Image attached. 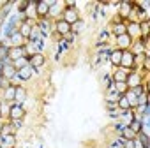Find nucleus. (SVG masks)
I'll use <instances>...</instances> for the list:
<instances>
[{
    "instance_id": "nucleus-1",
    "label": "nucleus",
    "mask_w": 150,
    "mask_h": 148,
    "mask_svg": "<svg viewBox=\"0 0 150 148\" xmlns=\"http://www.w3.org/2000/svg\"><path fill=\"white\" fill-rule=\"evenodd\" d=\"M120 67L122 69H125V70H132L134 67H136V56L129 51V49H125V51H122V60H120Z\"/></svg>"
},
{
    "instance_id": "nucleus-2",
    "label": "nucleus",
    "mask_w": 150,
    "mask_h": 148,
    "mask_svg": "<svg viewBox=\"0 0 150 148\" xmlns=\"http://www.w3.org/2000/svg\"><path fill=\"white\" fill-rule=\"evenodd\" d=\"M28 53H27V48L25 46H21V48H9V55H7V60H11V62H16L18 58H21V56H27Z\"/></svg>"
},
{
    "instance_id": "nucleus-3",
    "label": "nucleus",
    "mask_w": 150,
    "mask_h": 148,
    "mask_svg": "<svg viewBox=\"0 0 150 148\" xmlns=\"http://www.w3.org/2000/svg\"><path fill=\"white\" fill-rule=\"evenodd\" d=\"M129 74H131L129 70H125L122 67H117L115 72H113V76H111V80H113V83H125L127 78H129Z\"/></svg>"
},
{
    "instance_id": "nucleus-4",
    "label": "nucleus",
    "mask_w": 150,
    "mask_h": 148,
    "mask_svg": "<svg viewBox=\"0 0 150 148\" xmlns=\"http://www.w3.org/2000/svg\"><path fill=\"white\" fill-rule=\"evenodd\" d=\"M62 20L64 21H67L69 25H74L78 20H80V16H78V11L76 9H71V7H67V9H64V13H62Z\"/></svg>"
},
{
    "instance_id": "nucleus-5",
    "label": "nucleus",
    "mask_w": 150,
    "mask_h": 148,
    "mask_svg": "<svg viewBox=\"0 0 150 148\" xmlns=\"http://www.w3.org/2000/svg\"><path fill=\"white\" fill-rule=\"evenodd\" d=\"M35 13H37V16L41 20H46L48 14H50V4L46 2V0H44V2H42V0H41V2H35Z\"/></svg>"
},
{
    "instance_id": "nucleus-6",
    "label": "nucleus",
    "mask_w": 150,
    "mask_h": 148,
    "mask_svg": "<svg viewBox=\"0 0 150 148\" xmlns=\"http://www.w3.org/2000/svg\"><path fill=\"white\" fill-rule=\"evenodd\" d=\"M23 116H25V109L21 104H13L9 108V118L11 120H21Z\"/></svg>"
},
{
    "instance_id": "nucleus-7",
    "label": "nucleus",
    "mask_w": 150,
    "mask_h": 148,
    "mask_svg": "<svg viewBox=\"0 0 150 148\" xmlns=\"http://www.w3.org/2000/svg\"><path fill=\"white\" fill-rule=\"evenodd\" d=\"M55 30L60 35H67L71 32V25L67 21H64V20H55Z\"/></svg>"
},
{
    "instance_id": "nucleus-8",
    "label": "nucleus",
    "mask_w": 150,
    "mask_h": 148,
    "mask_svg": "<svg viewBox=\"0 0 150 148\" xmlns=\"http://www.w3.org/2000/svg\"><path fill=\"white\" fill-rule=\"evenodd\" d=\"M117 44H118V49L125 51V49H129V48H131L132 39H131L127 34H124V35H118V37H117Z\"/></svg>"
},
{
    "instance_id": "nucleus-9",
    "label": "nucleus",
    "mask_w": 150,
    "mask_h": 148,
    "mask_svg": "<svg viewBox=\"0 0 150 148\" xmlns=\"http://www.w3.org/2000/svg\"><path fill=\"white\" fill-rule=\"evenodd\" d=\"M16 74H18V70L14 69V65L6 62V65H4V70H2V76H4L6 80H14V78H16Z\"/></svg>"
},
{
    "instance_id": "nucleus-10",
    "label": "nucleus",
    "mask_w": 150,
    "mask_h": 148,
    "mask_svg": "<svg viewBox=\"0 0 150 148\" xmlns=\"http://www.w3.org/2000/svg\"><path fill=\"white\" fill-rule=\"evenodd\" d=\"M44 62H46V58L41 51L30 55V67H41V65H44Z\"/></svg>"
},
{
    "instance_id": "nucleus-11",
    "label": "nucleus",
    "mask_w": 150,
    "mask_h": 148,
    "mask_svg": "<svg viewBox=\"0 0 150 148\" xmlns=\"http://www.w3.org/2000/svg\"><path fill=\"white\" fill-rule=\"evenodd\" d=\"M127 88H134V87H138V85H143V81H141V76L139 74H136V72H131L129 74V78H127Z\"/></svg>"
},
{
    "instance_id": "nucleus-12",
    "label": "nucleus",
    "mask_w": 150,
    "mask_h": 148,
    "mask_svg": "<svg viewBox=\"0 0 150 148\" xmlns=\"http://www.w3.org/2000/svg\"><path fill=\"white\" fill-rule=\"evenodd\" d=\"M32 27H34V21L25 20V21L21 23V27H20V34H21L25 39H28V37H30V32H32Z\"/></svg>"
},
{
    "instance_id": "nucleus-13",
    "label": "nucleus",
    "mask_w": 150,
    "mask_h": 148,
    "mask_svg": "<svg viewBox=\"0 0 150 148\" xmlns=\"http://www.w3.org/2000/svg\"><path fill=\"white\" fill-rule=\"evenodd\" d=\"M127 35L132 39V37H141V32H139V21L136 23H127Z\"/></svg>"
},
{
    "instance_id": "nucleus-14",
    "label": "nucleus",
    "mask_w": 150,
    "mask_h": 148,
    "mask_svg": "<svg viewBox=\"0 0 150 148\" xmlns=\"http://www.w3.org/2000/svg\"><path fill=\"white\" fill-rule=\"evenodd\" d=\"M9 37H11V41H13V46H14V48H21V46H23V41H25V37L20 34V30H18V28H16V30H14V32H13Z\"/></svg>"
},
{
    "instance_id": "nucleus-15",
    "label": "nucleus",
    "mask_w": 150,
    "mask_h": 148,
    "mask_svg": "<svg viewBox=\"0 0 150 148\" xmlns=\"http://www.w3.org/2000/svg\"><path fill=\"white\" fill-rule=\"evenodd\" d=\"M13 65H14V69H16V70H21V69L28 67V65H30V55H27V56H21V58H18L16 62H13Z\"/></svg>"
},
{
    "instance_id": "nucleus-16",
    "label": "nucleus",
    "mask_w": 150,
    "mask_h": 148,
    "mask_svg": "<svg viewBox=\"0 0 150 148\" xmlns=\"http://www.w3.org/2000/svg\"><path fill=\"white\" fill-rule=\"evenodd\" d=\"M16 99V85H9V87H6V90H4V101H14Z\"/></svg>"
},
{
    "instance_id": "nucleus-17",
    "label": "nucleus",
    "mask_w": 150,
    "mask_h": 148,
    "mask_svg": "<svg viewBox=\"0 0 150 148\" xmlns=\"http://www.w3.org/2000/svg\"><path fill=\"white\" fill-rule=\"evenodd\" d=\"M132 13V4H127V2H122L120 4V11H118V14L125 20V18H129V14Z\"/></svg>"
},
{
    "instance_id": "nucleus-18",
    "label": "nucleus",
    "mask_w": 150,
    "mask_h": 148,
    "mask_svg": "<svg viewBox=\"0 0 150 148\" xmlns=\"http://www.w3.org/2000/svg\"><path fill=\"white\" fill-rule=\"evenodd\" d=\"M62 13H64V7H62V4L55 2V4L50 7V14H48V16H53L55 20H58V14H62Z\"/></svg>"
},
{
    "instance_id": "nucleus-19",
    "label": "nucleus",
    "mask_w": 150,
    "mask_h": 148,
    "mask_svg": "<svg viewBox=\"0 0 150 148\" xmlns=\"http://www.w3.org/2000/svg\"><path fill=\"white\" fill-rule=\"evenodd\" d=\"M127 127H129L134 134H139V132H141V129H143V122H141V120H138V118H134Z\"/></svg>"
},
{
    "instance_id": "nucleus-20",
    "label": "nucleus",
    "mask_w": 150,
    "mask_h": 148,
    "mask_svg": "<svg viewBox=\"0 0 150 148\" xmlns=\"http://www.w3.org/2000/svg\"><path fill=\"white\" fill-rule=\"evenodd\" d=\"M113 32H115V35H117V37H118V35L127 34V23H125V21H124V23H115Z\"/></svg>"
},
{
    "instance_id": "nucleus-21",
    "label": "nucleus",
    "mask_w": 150,
    "mask_h": 148,
    "mask_svg": "<svg viewBox=\"0 0 150 148\" xmlns=\"http://www.w3.org/2000/svg\"><path fill=\"white\" fill-rule=\"evenodd\" d=\"M122 97V94H118L117 90H110L108 94H106V102H118V99Z\"/></svg>"
},
{
    "instance_id": "nucleus-22",
    "label": "nucleus",
    "mask_w": 150,
    "mask_h": 148,
    "mask_svg": "<svg viewBox=\"0 0 150 148\" xmlns=\"http://www.w3.org/2000/svg\"><path fill=\"white\" fill-rule=\"evenodd\" d=\"M110 58H111V63H113V65L120 67V60H122V49H117V51H113Z\"/></svg>"
},
{
    "instance_id": "nucleus-23",
    "label": "nucleus",
    "mask_w": 150,
    "mask_h": 148,
    "mask_svg": "<svg viewBox=\"0 0 150 148\" xmlns=\"http://www.w3.org/2000/svg\"><path fill=\"white\" fill-rule=\"evenodd\" d=\"M16 76L21 78V80H30V76H32V69H30V65L25 67V69H21V70H18Z\"/></svg>"
},
{
    "instance_id": "nucleus-24",
    "label": "nucleus",
    "mask_w": 150,
    "mask_h": 148,
    "mask_svg": "<svg viewBox=\"0 0 150 148\" xmlns=\"http://www.w3.org/2000/svg\"><path fill=\"white\" fill-rule=\"evenodd\" d=\"M25 99H27V90H25L23 87H16V99H14V101L23 102Z\"/></svg>"
},
{
    "instance_id": "nucleus-25",
    "label": "nucleus",
    "mask_w": 150,
    "mask_h": 148,
    "mask_svg": "<svg viewBox=\"0 0 150 148\" xmlns=\"http://www.w3.org/2000/svg\"><path fill=\"white\" fill-rule=\"evenodd\" d=\"M122 120L125 122V125H129V123L134 120V113H132V109H125V111H122Z\"/></svg>"
},
{
    "instance_id": "nucleus-26",
    "label": "nucleus",
    "mask_w": 150,
    "mask_h": 148,
    "mask_svg": "<svg viewBox=\"0 0 150 148\" xmlns=\"http://www.w3.org/2000/svg\"><path fill=\"white\" fill-rule=\"evenodd\" d=\"M117 108H120L122 111H125V109H131V106H129V101L125 99V95H122V97L118 99V102H117Z\"/></svg>"
},
{
    "instance_id": "nucleus-27",
    "label": "nucleus",
    "mask_w": 150,
    "mask_h": 148,
    "mask_svg": "<svg viewBox=\"0 0 150 148\" xmlns=\"http://www.w3.org/2000/svg\"><path fill=\"white\" fill-rule=\"evenodd\" d=\"M39 37H41V30H39V27H32V32H30V41L32 42H37L39 41Z\"/></svg>"
},
{
    "instance_id": "nucleus-28",
    "label": "nucleus",
    "mask_w": 150,
    "mask_h": 148,
    "mask_svg": "<svg viewBox=\"0 0 150 148\" xmlns=\"http://www.w3.org/2000/svg\"><path fill=\"white\" fill-rule=\"evenodd\" d=\"M7 55H9V48L2 42V44H0V60H2V62H7Z\"/></svg>"
},
{
    "instance_id": "nucleus-29",
    "label": "nucleus",
    "mask_w": 150,
    "mask_h": 148,
    "mask_svg": "<svg viewBox=\"0 0 150 148\" xmlns=\"http://www.w3.org/2000/svg\"><path fill=\"white\" fill-rule=\"evenodd\" d=\"M129 92H131L134 97H139V95L145 94V88H143V85H138V87H134V88H129Z\"/></svg>"
},
{
    "instance_id": "nucleus-30",
    "label": "nucleus",
    "mask_w": 150,
    "mask_h": 148,
    "mask_svg": "<svg viewBox=\"0 0 150 148\" xmlns=\"http://www.w3.org/2000/svg\"><path fill=\"white\" fill-rule=\"evenodd\" d=\"M11 6H13V4H11V2H7V4L2 7V9H0V20H4V18H6V16L11 13Z\"/></svg>"
},
{
    "instance_id": "nucleus-31",
    "label": "nucleus",
    "mask_w": 150,
    "mask_h": 148,
    "mask_svg": "<svg viewBox=\"0 0 150 148\" xmlns=\"http://www.w3.org/2000/svg\"><path fill=\"white\" fill-rule=\"evenodd\" d=\"M113 85H115V90H117L118 94H122V95L129 90V88H127V83H113Z\"/></svg>"
},
{
    "instance_id": "nucleus-32",
    "label": "nucleus",
    "mask_w": 150,
    "mask_h": 148,
    "mask_svg": "<svg viewBox=\"0 0 150 148\" xmlns=\"http://www.w3.org/2000/svg\"><path fill=\"white\" fill-rule=\"evenodd\" d=\"M122 136H124V139H134L136 137V134L129 129V127H125V129H122Z\"/></svg>"
},
{
    "instance_id": "nucleus-33",
    "label": "nucleus",
    "mask_w": 150,
    "mask_h": 148,
    "mask_svg": "<svg viewBox=\"0 0 150 148\" xmlns=\"http://www.w3.org/2000/svg\"><path fill=\"white\" fill-rule=\"evenodd\" d=\"M48 27H50V21H48V20H41V21H39V30H41V32H46Z\"/></svg>"
},
{
    "instance_id": "nucleus-34",
    "label": "nucleus",
    "mask_w": 150,
    "mask_h": 148,
    "mask_svg": "<svg viewBox=\"0 0 150 148\" xmlns=\"http://www.w3.org/2000/svg\"><path fill=\"white\" fill-rule=\"evenodd\" d=\"M115 108H117V104H115V102H108V109H110V111H113Z\"/></svg>"
},
{
    "instance_id": "nucleus-35",
    "label": "nucleus",
    "mask_w": 150,
    "mask_h": 148,
    "mask_svg": "<svg viewBox=\"0 0 150 148\" xmlns=\"http://www.w3.org/2000/svg\"><path fill=\"white\" fill-rule=\"evenodd\" d=\"M4 65H6V62L0 60V74H2V70H4Z\"/></svg>"
},
{
    "instance_id": "nucleus-36",
    "label": "nucleus",
    "mask_w": 150,
    "mask_h": 148,
    "mask_svg": "<svg viewBox=\"0 0 150 148\" xmlns=\"http://www.w3.org/2000/svg\"><path fill=\"white\" fill-rule=\"evenodd\" d=\"M2 87H4V76L0 74V88H2Z\"/></svg>"
},
{
    "instance_id": "nucleus-37",
    "label": "nucleus",
    "mask_w": 150,
    "mask_h": 148,
    "mask_svg": "<svg viewBox=\"0 0 150 148\" xmlns=\"http://www.w3.org/2000/svg\"><path fill=\"white\" fill-rule=\"evenodd\" d=\"M6 4H7V2H0V9H2V7H4Z\"/></svg>"
},
{
    "instance_id": "nucleus-38",
    "label": "nucleus",
    "mask_w": 150,
    "mask_h": 148,
    "mask_svg": "<svg viewBox=\"0 0 150 148\" xmlns=\"http://www.w3.org/2000/svg\"><path fill=\"white\" fill-rule=\"evenodd\" d=\"M0 129H2V116H0Z\"/></svg>"
}]
</instances>
